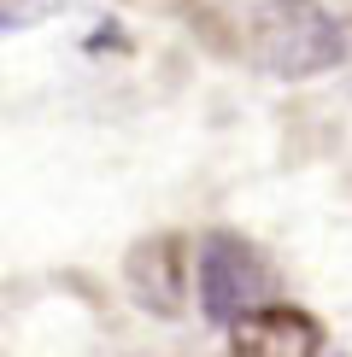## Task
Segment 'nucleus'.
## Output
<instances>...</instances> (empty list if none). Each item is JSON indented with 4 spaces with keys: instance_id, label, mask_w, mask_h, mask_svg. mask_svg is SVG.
Listing matches in <instances>:
<instances>
[{
    "instance_id": "nucleus-2",
    "label": "nucleus",
    "mask_w": 352,
    "mask_h": 357,
    "mask_svg": "<svg viewBox=\"0 0 352 357\" xmlns=\"http://www.w3.org/2000/svg\"><path fill=\"white\" fill-rule=\"evenodd\" d=\"M270 264L258 258V246H247L241 234H205L200 241V310L212 322L247 317V310L270 305Z\"/></svg>"
},
{
    "instance_id": "nucleus-3",
    "label": "nucleus",
    "mask_w": 352,
    "mask_h": 357,
    "mask_svg": "<svg viewBox=\"0 0 352 357\" xmlns=\"http://www.w3.org/2000/svg\"><path fill=\"white\" fill-rule=\"evenodd\" d=\"M235 357H317L323 351V322L293 305H258L229 322Z\"/></svg>"
},
{
    "instance_id": "nucleus-1",
    "label": "nucleus",
    "mask_w": 352,
    "mask_h": 357,
    "mask_svg": "<svg viewBox=\"0 0 352 357\" xmlns=\"http://www.w3.org/2000/svg\"><path fill=\"white\" fill-rule=\"evenodd\" d=\"M247 47H253L258 70H270L282 82H305L341 65L346 36L335 24V12L317 0H264L247 24Z\"/></svg>"
},
{
    "instance_id": "nucleus-5",
    "label": "nucleus",
    "mask_w": 352,
    "mask_h": 357,
    "mask_svg": "<svg viewBox=\"0 0 352 357\" xmlns=\"http://www.w3.org/2000/svg\"><path fill=\"white\" fill-rule=\"evenodd\" d=\"M59 12V0H0V36L6 29H36Z\"/></svg>"
},
{
    "instance_id": "nucleus-4",
    "label": "nucleus",
    "mask_w": 352,
    "mask_h": 357,
    "mask_svg": "<svg viewBox=\"0 0 352 357\" xmlns=\"http://www.w3.org/2000/svg\"><path fill=\"white\" fill-rule=\"evenodd\" d=\"M124 281H129V293H135L141 310L176 317V310H182V293H188V246L176 241V234H153V241L129 246Z\"/></svg>"
}]
</instances>
